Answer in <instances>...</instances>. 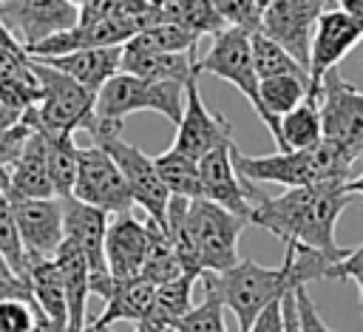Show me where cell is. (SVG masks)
<instances>
[{
  "mask_svg": "<svg viewBox=\"0 0 363 332\" xmlns=\"http://www.w3.org/2000/svg\"><path fill=\"white\" fill-rule=\"evenodd\" d=\"M43 60L68 77H74L79 85L88 91H99L116 71H122V45H94V48H77L68 54H54V57H34Z\"/></svg>",
  "mask_w": 363,
  "mask_h": 332,
  "instance_id": "obj_21",
  "label": "cell"
},
{
  "mask_svg": "<svg viewBox=\"0 0 363 332\" xmlns=\"http://www.w3.org/2000/svg\"><path fill=\"white\" fill-rule=\"evenodd\" d=\"M34 71L40 77V99L23 111V119L43 133H74L79 128L91 133L96 125V94L43 60H34Z\"/></svg>",
  "mask_w": 363,
  "mask_h": 332,
  "instance_id": "obj_5",
  "label": "cell"
},
{
  "mask_svg": "<svg viewBox=\"0 0 363 332\" xmlns=\"http://www.w3.org/2000/svg\"><path fill=\"white\" fill-rule=\"evenodd\" d=\"M0 20L11 37L28 51L79 23V6L71 0H0Z\"/></svg>",
  "mask_w": 363,
  "mask_h": 332,
  "instance_id": "obj_10",
  "label": "cell"
},
{
  "mask_svg": "<svg viewBox=\"0 0 363 332\" xmlns=\"http://www.w3.org/2000/svg\"><path fill=\"white\" fill-rule=\"evenodd\" d=\"M343 187H346V193H349V196H363V173H360V176H354V179H349Z\"/></svg>",
  "mask_w": 363,
  "mask_h": 332,
  "instance_id": "obj_44",
  "label": "cell"
},
{
  "mask_svg": "<svg viewBox=\"0 0 363 332\" xmlns=\"http://www.w3.org/2000/svg\"><path fill=\"white\" fill-rule=\"evenodd\" d=\"M28 332H65V329H62V326H57L54 321H48V318H45L43 312H40V318H37V323H34V326H31Z\"/></svg>",
  "mask_w": 363,
  "mask_h": 332,
  "instance_id": "obj_43",
  "label": "cell"
},
{
  "mask_svg": "<svg viewBox=\"0 0 363 332\" xmlns=\"http://www.w3.org/2000/svg\"><path fill=\"white\" fill-rule=\"evenodd\" d=\"M96 145H102L113 162L119 165L125 182H128V190L133 196V204H139L153 221H159L162 227L167 224V201H170V190L167 184L162 182L159 170H156V162L153 156H147L145 150H139L136 145L125 142L122 139V128H105V131H96L91 133ZM167 230V227H164Z\"/></svg>",
  "mask_w": 363,
  "mask_h": 332,
  "instance_id": "obj_8",
  "label": "cell"
},
{
  "mask_svg": "<svg viewBox=\"0 0 363 332\" xmlns=\"http://www.w3.org/2000/svg\"><path fill=\"white\" fill-rule=\"evenodd\" d=\"M196 68H199V74L207 71L224 82H233L247 96V102L252 105L255 116L264 122V128L269 131L275 145H281V125H278V119H272L264 111V102L258 94V74L252 65V48H250V31L247 28L227 26L218 34H213V45L207 48L204 57L196 60Z\"/></svg>",
  "mask_w": 363,
  "mask_h": 332,
  "instance_id": "obj_7",
  "label": "cell"
},
{
  "mask_svg": "<svg viewBox=\"0 0 363 332\" xmlns=\"http://www.w3.org/2000/svg\"><path fill=\"white\" fill-rule=\"evenodd\" d=\"M360 153L352 148L320 139L312 148L301 150H278L269 156H244L238 148L233 150L235 167L247 182L255 184H284V187H301V184H318V182H349L352 165Z\"/></svg>",
  "mask_w": 363,
  "mask_h": 332,
  "instance_id": "obj_3",
  "label": "cell"
},
{
  "mask_svg": "<svg viewBox=\"0 0 363 332\" xmlns=\"http://www.w3.org/2000/svg\"><path fill=\"white\" fill-rule=\"evenodd\" d=\"M0 255L9 261V267L26 278V267H28V258H26V250H23V241H20V230H17V218H14V207L0 184Z\"/></svg>",
  "mask_w": 363,
  "mask_h": 332,
  "instance_id": "obj_35",
  "label": "cell"
},
{
  "mask_svg": "<svg viewBox=\"0 0 363 332\" xmlns=\"http://www.w3.org/2000/svg\"><path fill=\"white\" fill-rule=\"evenodd\" d=\"M267 3H269V0H258V6H261V11H264V6H267Z\"/></svg>",
  "mask_w": 363,
  "mask_h": 332,
  "instance_id": "obj_49",
  "label": "cell"
},
{
  "mask_svg": "<svg viewBox=\"0 0 363 332\" xmlns=\"http://www.w3.org/2000/svg\"><path fill=\"white\" fill-rule=\"evenodd\" d=\"M196 45L199 34L170 20H150L125 43L133 51H196Z\"/></svg>",
  "mask_w": 363,
  "mask_h": 332,
  "instance_id": "obj_29",
  "label": "cell"
},
{
  "mask_svg": "<svg viewBox=\"0 0 363 332\" xmlns=\"http://www.w3.org/2000/svg\"><path fill=\"white\" fill-rule=\"evenodd\" d=\"M150 11V9H147ZM150 20H170L179 23L190 31L201 34H218L221 28H227V20L221 17V11L216 9L213 0H162L159 11H150Z\"/></svg>",
  "mask_w": 363,
  "mask_h": 332,
  "instance_id": "obj_25",
  "label": "cell"
},
{
  "mask_svg": "<svg viewBox=\"0 0 363 332\" xmlns=\"http://www.w3.org/2000/svg\"><path fill=\"white\" fill-rule=\"evenodd\" d=\"M213 3L221 11V17L227 20V26H238V28H247L252 34L261 23L258 0H213Z\"/></svg>",
  "mask_w": 363,
  "mask_h": 332,
  "instance_id": "obj_37",
  "label": "cell"
},
{
  "mask_svg": "<svg viewBox=\"0 0 363 332\" xmlns=\"http://www.w3.org/2000/svg\"><path fill=\"white\" fill-rule=\"evenodd\" d=\"M199 278L196 275H179L173 281H164L156 287V295H153V304L147 309V315L142 321L159 326V329H167L173 326L190 306H193V284Z\"/></svg>",
  "mask_w": 363,
  "mask_h": 332,
  "instance_id": "obj_27",
  "label": "cell"
},
{
  "mask_svg": "<svg viewBox=\"0 0 363 332\" xmlns=\"http://www.w3.org/2000/svg\"><path fill=\"white\" fill-rule=\"evenodd\" d=\"M20 119H23V111H20V108H14L11 102H6V99L0 96V131L14 128Z\"/></svg>",
  "mask_w": 363,
  "mask_h": 332,
  "instance_id": "obj_41",
  "label": "cell"
},
{
  "mask_svg": "<svg viewBox=\"0 0 363 332\" xmlns=\"http://www.w3.org/2000/svg\"><path fill=\"white\" fill-rule=\"evenodd\" d=\"M295 306H298V323H301V332H335L318 312L312 295L306 292V284H298L295 287Z\"/></svg>",
  "mask_w": 363,
  "mask_h": 332,
  "instance_id": "obj_38",
  "label": "cell"
},
{
  "mask_svg": "<svg viewBox=\"0 0 363 332\" xmlns=\"http://www.w3.org/2000/svg\"><path fill=\"white\" fill-rule=\"evenodd\" d=\"M235 142H221L216 145L210 153H204L199 159V170H201V187H204V199L244 216L250 221V196H247V179L238 173L235 159H233Z\"/></svg>",
  "mask_w": 363,
  "mask_h": 332,
  "instance_id": "obj_16",
  "label": "cell"
},
{
  "mask_svg": "<svg viewBox=\"0 0 363 332\" xmlns=\"http://www.w3.org/2000/svg\"><path fill=\"white\" fill-rule=\"evenodd\" d=\"M40 318L31 298H0V332H28Z\"/></svg>",
  "mask_w": 363,
  "mask_h": 332,
  "instance_id": "obj_36",
  "label": "cell"
},
{
  "mask_svg": "<svg viewBox=\"0 0 363 332\" xmlns=\"http://www.w3.org/2000/svg\"><path fill=\"white\" fill-rule=\"evenodd\" d=\"M201 289H204V301L196 304V306H190V309H187L173 326H167V329H173V332H227L221 295H218L213 287H207V284H201Z\"/></svg>",
  "mask_w": 363,
  "mask_h": 332,
  "instance_id": "obj_34",
  "label": "cell"
},
{
  "mask_svg": "<svg viewBox=\"0 0 363 332\" xmlns=\"http://www.w3.org/2000/svg\"><path fill=\"white\" fill-rule=\"evenodd\" d=\"M54 261L62 272L65 298H68V326L88 329V298H91V267L85 253L71 241L62 238V244L54 253Z\"/></svg>",
  "mask_w": 363,
  "mask_h": 332,
  "instance_id": "obj_22",
  "label": "cell"
},
{
  "mask_svg": "<svg viewBox=\"0 0 363 332\" xmlns=\"http://www.w3.org/2000/svg\"><path fill=\"white\" fill-rule=\"evenodd\" d=\"M346 182H318L286 187L281 196H267L247 182L250 196V224L272 233L284 244H303L320 250L335 264L349 255L346 247L335 241V224L352 196L343 187Z\"/></svg>",
  "mask_w": 363,
  "mask_h": 332,
  "instance_id": "obj_1",
  "label": "cell"
},
{
  "mask_svg": "<svg viewBox=\"0 0 363 332\" xmlns=\"http://www.w3.org/2000/svg\"><path fill=\"white\" fill-rule=\"evenodd\" d=\"M45 159H48L54 196L57 199L71 196L77 182V162H79V145L74 142V133H45Z\"/></svg>",
  "mask_w": 363,
  "mask_h": 332,
  "instance_id": "obj_30",
  "label": "cell"
},
{
  "mask_svg": "<svg viewBox=\"0 0 363 332\" xmlns=\"http://www.w3.org/2000/svg\"><path fill=\"white\" fill-rule=\"evenodd\" d=\"M250 48H252V65H255V74L258 79L264 77H278V74H301L309 79V71L281 45L275 43L272 37H267L264 31H252L250 34Z\"/></svg>",
  "mask_w": 363,
  "mask_h": 332,
  "instance_id": "obj_33",
  "label": "cell"
},
{
  "mask_svg": "<svg viewBox=\"0 0 363 332\" xmlns=\"http://www.w3.org/2000/svg\"><path fill=\"white\" fill-rule=\"evenodd\" d=\"M26 281H28L37 309L57 326L68 329V298H65V284H62V272H60L57 261L54 258L28 261Z\"/></svg>",
  "mask_w": 363,
  "mask_h": 332,
  "instance_id": "obj_24",
  "label": "cell"
},
{
  "mask_svg": "<svg viewBox=\"0 0 363 332\" xmlns=\"http://www.w3.org/2000/svg\"><path fill=\"white\" fill-rule=\"evenodd\" d=\"M184 85L116 71L96 91V125L91 128V133L102 128H122V122L139 111H153L170 119L173 125H179L182 111H184Z\"/></svg>",
  "mask_w": 363,
  "mask_h": 332,
  "instance_id": "obj_4",
  "label": "cell"
},
{
  "mask_svg": "<svg viewBox=\"0 0 363 332\" xmlns=\"http://www.w3.org/2000/svg\"><path fill=\"white\" fill-rule=\"evenodd\" d=\"M352 281L357 284V289H360V312H363V272H354L352 275Z\"/></svg>",
  "mask_w": 363,
  "mask_h": 332,
  "instance_id": "obj_46",
  "label": "cell"
},
{
  "mask_svg": "<svg viewBox=\"0 0 363 332\" xmlns=\"http://www.w3.org/2000/svg\"><path fill=\"white\" fill-rule=\"evenodd\" d=\"M278 125H281L278 150H301V148H312L323 139L320 111H318V102L309 96L301 105H295L292 111H286L284 116H278Z\"/></svg>",
  "mask_w": 363,
  "mask_h": 332,
  "instance_id": "obj_28",
  "label": "cell"
},
{
  "mask_svg": "<svg viewBox=\"0 0 363 332\" xmlns=\"http://www.w3.org/2000/svg\"><path fill=\"white\" fill-rule=\"evenodd\" d=\"M153 162H156V170H159L162 182L167 184L170 196H184V199L204 196L201 170H199V162L196 159H190L187 153H182L176 148H167L164 153L153 156Z\"/></svg>",
  "mask_w": 363,
  "mask_h": 332,
  "instance_id": "obj_31",
  "label": "cell"
},
{
  "mask_svg": "<svg viewBox=\"0 0 363 332\" xmlns=\"http://www.w3.org/2000/svg\"><path fill=\"white\" fill-rule=\"evenodd\" d=\"M247 332H286V321H284V298H275L272 304H267L258 318L252 321V326Z\"/></svg>",
  "mask_w": 363,
  "mask_h": 332,
  "instance_id": "obj_39",
  "label": "cell"
},
{
  "mask_svg": "<svg viewBox=\"0 0 363 332\" xmlns=\"http://www.w3.org/2000/svg\"><path fill=\"white\" fill-rule=\"evenodd\" d=\"M0 184H3V190L17 193V196H54L43 131H37V128L31 131L20 156L9 167L0 170Z\"/></svg>",
  "mask_w": 363,
  "mask_h": 332,
  "instance_id": "obj_20",
  "label": "cell"
},
{
  "mask_svg": "<svg viewBox=\"0 0 363 332\" xmlns=\"http://www.w3.org/2000/svg\"><path fill=\"white\" fill-rule=\"evenodd\" d=\"M250 221L204 196L187 201V236L201 272H221L241 261L238 238Z\"/></svg>",
  "mask_w": 363,
  "mask_h": 332,
  "instance_id": "obj_6",
  "label": "cell"
},
{
  "mask_svg": "<svg viewBox=\"0 0 363 332\" xmlns=\"http://www.w3.org/2000/svg\"><path fill=\"white\" fill-rule=\"evenodd\" d=\"M196 51H133L122 45V71L145 77V79H167L187 82L199 77Z\"/></svg>",
  "mask_w": 363,
  "mask_h": 332,
  "instance_id": "obj_23",
  "label": "cell"
},
{
  "mask_svg": "<svg viewBox=\"0 0 363 332\" xmlns=\"http://www.w3.org/2000/svg\"><path fill=\"white\" fill-rule=\"evenodd\" d=\"M337 6L360 26V31H363V0H337Z\"/></svg>",
  "mask_w": 363,
  "mask_h": 332,
  "instance_id": "obj_42",
  "label": "cell"
},
{
  "mask_svg": "<svg viewBox=\"0 0 363 332\" xmlns=\"http://www.w3.org/2000/svg\"><path fill=\"white\" fill-rule=\"evenodd\" d=\"M71 3H77V6H79V9H82V6H85V3H88V0H71Z\"/></svg>",
  "mask_w": 363,
  "mask_h": 332,
  "instance_id": "obj_48",
  "label": "cell"
},
{
  "mask_svg": "<svg viewBox=\"0 0 363 332\" xmlns=\"http://www.w3.org/2000/svg\"><path fill=\"white\" fill-rule=\"evenodd\" d=\"M323 9H326V0H269L261 11L258 31L281 43L309 71L312 37Z\"/></svg>",
  "mask_w": 363,
  "mask_h": 332,
  "instance_id": "obj_11",
  "label": "cell"
},
{
  "mask_svg": "<svg viewBox=\"0 0 363 332\" xmlns=\"http://www.w3.org/2000/svg\"><path fill=\"white\" fill-rule=\"evenodd\" d=\"M230 139H233V125L227 122V116L213 114L204 105L196 77L187 79V85H184V111H182V119L176 125V139H173L170 148L187 153L190 159L199 162L216 145L230 142Z\"/></svg>",
  "mask_w": 363,
  "mask_h": 332,
  "instance_id": "obj_15",
  "label": "cell"
},
{
  "mask_svg": "<svg viewBox=\"0 0 363 332\" xmlns=\"http://www.w3.org/2000/svg\"><path fill=\"white\" fill-rule=\"evenodd\" d=\"M88 332H113L111 326H99V329H88Z\"/></svg>",
  "mask_w": 363,
  "mask_h": 332,
  "instance_id": "obj_47",
  "label": "cell"
},
{
  "mask_svg": "<svg viewBox=\"0 0 363 332\" xmlns=\"http://www.w3.org/2000/svg\"><path fill=\"white\" fill-rule=\"evenodd\" d=\"M153 295H156V284L147 281L145 275H130V278L111 275L108 287L99 295L105 301V309L99 312L96 321L88 323V329L111 326L116 321H133V323H139L147 315V309L153 304Z\"/></svg>",
  "mask_w": 363,
  "mask_h": 332,
  "instance_id": "obj_19",
  "label": "cell"
},
{
  "mask_svg": "<svg viewBox=\"0 0 363 332\" xmlns=\"http://www.w3.org/2000/svg\"><path fill=\"white\" fill-rule=\"evenodd\" d=\"M74 199L94 204L105 210L108 216L113 213H128L133 207V196L128 190V182L113 162V156L102 145L79 148V162H77V182L71 190Z\"/></svg>",
  "mask_w": 363,
  "mask_h": 332,
  "instance_id": "obj_9",
  "label": "cell"
},
{
  "mask_svg": "<svg viewBox=\"0 0 363 332\" xmlns=\"http://www.w3.org/2000/svg\"><path fill=\"white\" fill-rule=\"evenodd\" d=\"M6 196L14 207V218H17L26 258L28 261L54 258L57 247L65 238L62 199H57V196H17L9 190H6Z\"/></svg>",
  "mask_w": 363,
  "mask_h": 332,
  "instance_id": "obj_12",
  "label": "cell"
},
{
  "mask_svg": "<svg viewBox=\"0 0 363 332\" xmlns=\"http://www.w3.org/2000/svg\"><path fill=\"white\" fill-rule=\"evenodd\" d=\"M318 111L326 139L363 153V91L346 82L335 68L320 82Z\"/></svg>",
  "mask_w": 363,
  "mask_h": 332,
  "instance_id": "obj_13",
  "label": "cell"
},
{
  "mask_svg": "<svg viewBox=\"0 0 363 332\" xmlns=\"http://www.w3.org/2000/svg\"><path fill=\"white\" fill-rule=\"evenodd\" d=\"M62 227L65 238H71L88 258L91 267V281L111 275L108 261H105V233H108V213L85 204L74 196L62 199Z\"/></svg>",
  "mask_w": 363,
  "mask_h": 332,
  "instance_id": "obj_17",
  "label": "cell"
},
{
  "mask_svg": "<svg viewBox=\"0 0 363 332\" xmlns=\"http://www.w3.org/2000/svg\"><path fill=\"white\" fill-rule=\"evenodd\" d=\"M360 40H363L360 26H357L340 6L323 9V14L318 17V26H315L312 51H309V99L318 102L323 77H326Z\"/></svg>",
  "mask_w": 363,
  "mask_h": 332,
  "instance_id": "obj_14",
  "label": "cell"
},
{
  "mask_svg": "<svg viewBox=\"0 0 363 332\" xmlns=\"http://www.w3.org/2000/svg\"><path fill=\"white\" fill-rule=\"evenodd\" d=\"M6 43H14V37H11V31L3 26V20H0V45H6Z\"/></svg>",
  "mask_w": 363,
  "mask_h": 332,
  "instance_id": "obj_45",
  "label": "cell"
},
{
  "mask_svg": "<svg viewBox=\"0 0 363 332\" xmlns=\"http://www.w3.org/2000/svg\"><path fill=\"white\" fill-rule=\"evenodd\" d=\"M354 272H363V244L354 247V250H349V255L329 270V281H346Z\"/></svg>",
  "mask_w": 363,
  "mask_h": 332,
  "instance_id": "obj_40",
  "label": "cell"
},
{
  "mask_svg": "<svg viewBox=\"0 0 363 332\" xmlns=\"http://www.w3.org/2000/svg\"><path fill=\"white\" fill-rule=\"evenodd\" d=\"M147 255V221H139L130 210L116 213L105 233V261L111 275L130 278L142 272Z\"/></svg>",
  "mask_w": 363,
  "mask_h": 332,
  "instance_id": "obj_18",
  "label": "cell"
},
{
  "mask_svg": "<svg viewBox=\"0 0 363 332\" xmlns=\"http://www.w3.org/2000/svg\"><path fill=\"white\" fill-rule=\"evenodd\" d=\"M145 221H147V255H145V264H142L139 275H145L156 287L164 284V281H173L179 275H187L184 267H182V258L173 247L170 233L159 221H153L150 216Z\"/></svg>",
  "mask_w": 363,
  "mask_h": 332,
  "instance_id": "obj_26",
  "label": "cell"
},
{
  "mask_svg": "<svg viewBox=\"0 0 363 332\" xmlns=\"http://www.w3.org/2000/svg\"><path fill=\"white\" fill-rule=\"evenodd\" d=\"M332 267L335 261L320 250H312L303 244H286L284 261L278 267H261L258 261L241 258L235 267L221 272L204 270L199 281L213 287L221 295L224 306L233 309V315L238 318V332H247L267 304H272L275 298H284V292L298 284H309L318 278L329 281Z\"/></svg>",
  "mask_w": 363,
  "mask_h": 332,
  "instance_id": "obj_2",
  "label": "cell"
},
{
  "mask_svg": "<svg viewBox=\"0 0 363 332\" xmlns=\"http://www.w3.org/2000/svg\"><path fill=\"white\" fill-rule=\"evenodd\" d=\"M258 94L264 102V111L278 119L295 105H301L309 96V79L301 74H278V77H264L258 79Z\"/></svg>",
  "mask_w": 363,
  "mask_h": 332,
  "instance_id": "obj_32",
  "label": "cell"
}]
</instances>
